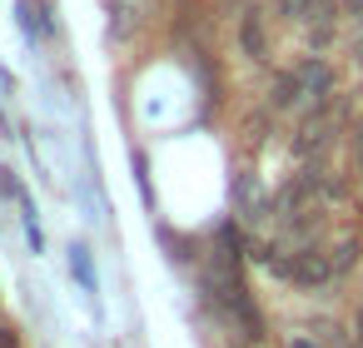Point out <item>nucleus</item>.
<instances>
[{"label":"nucleus","instance_id":"nucleus-7","mask_svg":"<svg viewBox=\"0 0 363 348\" xmlns=\"http://www.w3.org/2000/svg\"><path fill=\"white\" fill-rule=\"evenodd\" d=\"M308 6H313V0H279V16L294 21V26H303L308 21Z\"/></svg>","mask_w":363,"mask_h":348},{"label":"nucleus","instance_id":"nucleus-4","mask_svg":"<svg viewBox=\"0 0 363 348\" xmlns=\"http://www.w3.org/2000/svg\"><path fill=\"white\" fill-rule=\"evenodd\" d=\"M343 21H348V45H353V70L363 80V0H343Z\"/></svg>","mask_w":363,"mask_h":348},{"label":"nucleus","instance_id":"nucleus-5","mask_svg":"<svg viewBox=\"0 0 363 348\" xmlns=\"http://www.w3.org/2000/svg\"><path fill=\"white\" fill-rule=\"evenodd\" d=\"M289 348H343V338H338V328H303V333H294L289 338Z\"/></svg>","mask_w":363,"mask_h":348},{"label":"nucleus","instance_id":"nucleus-6","mask_svg":"<svg viewBox=\"0 0 363 348\" xmlns=\"http://www.w3.org/2000/svg\"><path fill=\"white\" fill-rule=\"evenodd\" d=\"M244 45H249V55L264 60V40H259V16H254V11L244 16Z\"/></svg>","mask_w":363,"mask_h":348},{"label":"nucleus","instance_id":"nucleus-2","mask_svg":"<svg viewBox=\"0 0 363 348\" xmlns=\"http://www.w3.org/2000/svg\"><path fill=\"white\" fill-rule=\"evenodd\" d=\"M269 264H274V274L289 279V284H323V279L333 274V259H328L323 249H313V244H298V249L269 254Z\"/></svg>","mask_w":363,"mask_h":348},{"label":"nucleus","instance_id":"nucleus-1","mask_svg":"<svg viewBox=\"0 0 363 348\" xmlns=\"http://www.w3.org/2000/svg\"><path fill=\"white\" fill-rule=\"evenodd\" d=\"M328 85H333V75H328V65L323 60H303L298 70H289L284 80H279V90H274V105L279 110H289V105H308V110H323L328 105Z\"/></svg>","mask_w":363,"mask_h":348},{"label":"nucleus","instance_id":"nucleus-8","mask_svg":"<svg viewBox=\"0 0 363 348\" xmlns=\"http://www.w3.org/2000/svg\"><path fill=\"white\" fill-rule=\"evenodd\" d=\"M348 150H353V169H358V179H363V120H353V130H348Z\"/></svg>","mask_w":363,"mask_h":348},{"label":"nucleus","instance_id":"nucleus-9","mask_svg":"<svg viewBox=\"0 0 363 348\" xmlns=\"http://www.w3.org/2000/svg\"><path fill=\"white\" fill-rule=\"evenodd\" d=\"M353 333H358V348H363V308H358V323H353Z\"/></svg>","mask_w":363,"mask_h":348},{"label":"nucleus","instance_id":"nucleus-3","mask_svg":"<svg viewBox=\"0 0 363 348\" xmlns=\"http://www.w3.org/2000/svg\"><path fill=\"white\" fill-rule=\"evenodd\" d=\"M338 105H323V110H313L308 120H303V135H298V155H313V150H323L328 145V135L338 130Z\"/></svg>","mask_w":363,"mask_h":348}]
</instances>
